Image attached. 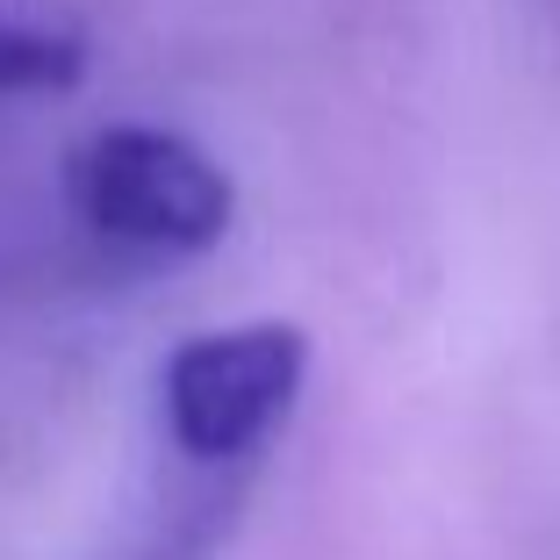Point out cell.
Instances as JSON below:
<instances>
[{"instance_id": "obj_3", "label": "cell", "mask_w": 560, "mask_h": 560, "mask_svg": "<svg viewBox=\"0 0 560 560\" xmlns=\"http://www.w3.org/2000/svg\"><path fill=\"white\" fill-rule=\"evenodd\" d=\"M86 80V36L0 15V94H72Z\"/></svg>"}, {"instance_id": "obj_2", "label": "cell", "mask_w": 560, "mask_h": 560, "mask_svg": "<svg viewBox=\"0 0 560 560\" xmlns=\"http://www.w3.org/2000/svg\"><path fill=\"white\" fill-rule=\"evenodd\" d=\"M310 388V338L295 324H237V330H201L165 352L159 374V410L165 439L187 460H245L295 417Z\"/></svg>"}, {"instance_id": "obj_1", "label": "cell", "mask_w": 560, "mask_h": 560, "mask_svg": "<svg viewBox=\"0 0 560 560\" xmlns=\"http://www.w3.org/2000/svg\"><path fill=\"white\" fill-rule=\"evenodd\" d=\"M66 201L101 245L159 252V259H195L223 245L237 215L231 173L180 130L151 122H108L66 159Z\"/></svg>"}]
</instances>
